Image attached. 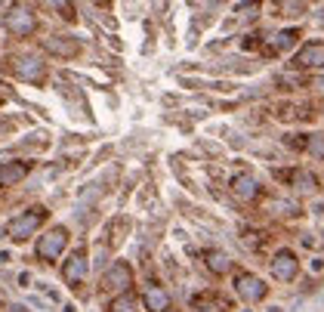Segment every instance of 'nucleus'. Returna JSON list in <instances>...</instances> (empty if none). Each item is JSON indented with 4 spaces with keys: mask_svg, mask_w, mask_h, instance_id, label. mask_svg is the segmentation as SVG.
I'll list each match as a JSON object with an SVG mask.
<instances>
[{
    "mask_svg": "<svg viewBox=\"0 0 324 312\" xmlns=\"http://www.w3.org/2000/svg\"><path fill=\"white\" fill-rule=\"evenodd\" d=\"M142 300H145L148 312H170V294L164 288H148Z\"/></svg>",
    "mask_w": 324,
    "mask_h": 312,
    "instance_id": "obj_13",
    "label": "nucleus"
},
{
    "mask_svg": "<svg viewBox=\"0 0 324 312\" xmlns=\"http://www.w3.org/2000/svg\"><path fill=\"white\" fill-rule=\"evenodd\" d=\"M272 112H275V117H278V121H293V117L300 115V108H296V105H290V102H278L275 108H272Z\"/></svg>",
    "mask_w": 324,
    "mask_h": 312,
    "instance_id": "obj_20",
    "label": "nucleus"
},
{
    "mask_svg": "<svg viewBox=\"0 0 324 312\" xmlns=\"http://www.w3.org/2000/svg\"><path fill=\"white\" fill-rule=\"evenodd\" d=\"M62 312H77V309H74V306H71V303H68V306H65V309H62Z\"/></svg>",
    "mask_w": 324,
    "mask_h": 312,
    "instance_id": "obj_25",
    "label": "nucleus"
},
{
    "mask_svg": "<svg viewBox=\"0 0 324 312\" xmlns=\"http://www.w3.org/2000/svg\"><path fill=\"white\" fill-rule=\"evenodd\" d=\"M284 146L296 148V151H306L309 148V136H306V133H290V136H284Z\"/></svg>",
    "mask_w": 324,
    "mask_h": 312,
    "instance_id": "obj_21",
    "label": "nucleus"
},
{
    "mask_svg": "<svg viewBox=\"0 0 324 312\" xmlns=\"http://www.w3.org/2000/svg\"><path fill=\"white\" fill-rule=\"evenodd\" d=\"M235 291H238V297L244 303H260V300H265V294H269L265 281L256 278L253 272H238L235 275Z\"/></svg>",
    "mask_w": 324,
    "mask_h": 312,
    "instance_id": "obj_3",
    "label": "nucleus"
},
{
    "mask_svg": "<svg viewBox=\"0 0 324 312\" xmlns=\"http://www.w3.org/2000/svg\"><path fill=\"white\" fill-rule=\"evenodd\" d=\"M130 284H133V269H130V263H123V260H121V263H114V266L102 275V291L127 294Z\"/></svg>",
    "mask_w": 324,
    "mask_h": 312,
    "instance_id": "obj_4",
    "label": "nucleus"
},
{
    "mask_svg": "<svg viewBox=\"0 0 324 312\" xmlns=\"http://www.w3.org/2000/svg\"><path fill=\"white\" fill-rule=\"evenodd\" d=\"M65 247H68V229H65V226H56V229H49L44 238H37V260L56 263Z\"/></svg>",
    "mask_w": 324,
    "mask_h": 312,
    "instance_id": "obj_2",
    "label": "nucleus"
},
{
    "mask_svg": "<svg viewBox=\"0 0 324 312\" xmlns=\"http://www.w3.org/2000/svg\"><path fill=\"white\" fill-rule=\"evenodd\" d=\"M312 272H324V260H321V257L312 260Z\"/></svg>",
    "mask_w": 324,
    "mask_h": 312,
    "instance_id": "obj_24",
    "label": "nucleus"
},
{
    "mask_svg": "<svg viewBox=\"0 0 324 312\" xmlns=\"http://www.w3.org/2000/svg\"><path fill=\"white\" fill-rule=\"evenodd\" d=\"M0 99H3V93H0Z\"/></svg>",
    "mask_w": 324,
    "mask_h": 312,
    "instance_id": "obj_28",
    "label": "nucleus"
},
{
    "mask_svg": "<svg viewBox=\"0 0 324 312\" xmlns=\"http://www.w3.org/2000/svg\"><path fill=\"white\" fill-rule=\"evenodd\" d=\"M46 49H53V53H59V56H74L77 53V44H74L71 37H49Z\"/></svg>",
    "mask_w": 324,
    "mask_h": 312,
    "instance_id": "obj_16",
    "label": "nucleus"
},
{
    "mask_svg": "<svg viewBox=\"0 0 324 312\" xmlns=\"http://www.w3.org/2000/svg\"><path fill=\"white\" fill-rule=\"evenodd\" d=\"M296 40H300V28H284L275 34V49H290Z\"/></svg>",
    "mask_w": 324,
    "mask_h": 312,
    "instance_id": "obj_18",
    "label": "nucleus"
},
{
    "mask_svg": "<svg viewBox=\"0 0 324 312\" xmlns=\"http://www.w3.org/2000/svg\"><path fill=\"white\" fill-rule=\"evenodd\" d=\"M290 185H293V189H300V192H306V195L318 192V180H315L309 170H293V173H290Z\"/></svg>",
    "mask_w": 324,
    "mask_h": 312,
    "instance_id": "obj_15",
    "label": "nucleus"
},
{
    "mask_svg": "<svg viewBox=\"0 0 324 312\" xmlns=\"http://www.w3.org/2000/svg\"><path fill=\"white\" fill-rule=\"evenodd\" d=\"M46 220V207H28L25 213H19V216H13L10 223H6V238L10 241H15V244H22V241H28L31 235H34L37 229H40V223Z\"/></svg>",
    "mask_w": 324,
    "mask_h": 312,
    "instance_id": "obj_1",
    "label": "nucleus"
},
{
    "mask_svg": "<svg viewBox=\"0 0 324 312\" xmlns=\"http://www.w3.org/2000/svg\"><path fill=\"white\" fill-rule=\"evenodd\" d=\"M296 272H300V260L290 247H281L275 257H272V275L278 278V281H293Z\"/></svg>",
    "mask_w": 324,
    "mask_h": 312,
    "instance_id": "obj_5",
    "label": "nucleus"
},
{
    "mask_svg": "<svg viewBox=\"0 0 324 312\" xmlns=\"http://www.w3.org/2000/svg\"><path fill=\"white\" fill-rule=\"evenodd\" d=\"M108 312H136V297L127 291V294H118L111 303H108Z\"/></svg>",
    "mask_w": 324,
    "mask_h": 312,
    "instance_id": "obj_17",
    "label": "nucleus"
},
{
    "mask_svg": "<svg viewBox=\"0 0 324 312\" xmlns=\"http://www.w3.org/2000/svg\"><path fill=\"white\" fill-rule=\"evenodd\" d=\"M13 74H19L22 81H40L44 78V62L31 56H15L13 59Z\"/></svg>",
    "mask_w": 324,
    "mask_h": 312,
    "instance_id": "obj_10",
    "label": "nucleus"
},
{
    "mask_svg": "<svg viewBox=\"0 0 324 312\" xmlns=\"http://www.w3.org/2000/svg\"><path fill=\"white\" fill-rule=\"evenodd\" d=\"M229 189H231V195H235L238 201H256L260 198V182L253 180L250 173H238V176H231L229 180Z\"/></svg>",
    "mask_w": 324,
    "mask_h": 312,
    "instance_id": "obj_7",
    "label": "nucleus"
},
{
    "mask_svg": "<svg viewBox=\"0 0 324 312\" xmlns=\"http://www.w3.org/2000/svg\"><path fill=\"white\" fill-rule=\"evenodd\" d=\"M241 49H260V37L256 34H244L241 37Z\"/></svg>",
    "mask_w": 324,
    "mask_h": 312,
    "instance_id": "obj_23",
    "label": "nucleus"
},
{
    "mask_svg": "<svg viewBox=\"0 0 324 312\" xmlns=\"http://www.w3.org/2000/svg\"><path fill=\"white\" fill-rule=\"evenodd\" d=\"M293 68H324V44L321 40H309L303 49L293 56Z\"/></svg>",
    "mask_w": 324,
    "mask_h": 312,
    "instance_id": "obj_6",
    "label": "nucleus"
},
{
    "mask_svg": "<svg viewBox=\"0 0 324 312\" xmlns=\"http://www.w3.org/2000/svg\"><path fill=\"white\" fill-rule=\"evenodd\" d=\"M192 312H231V303H226L216 294H198L192 300Z\"/></svg>",
    "mask_w": 324,
    "mask_h": 312,
    "instance_id": "obj_11",
    "label": "nucleus"
},
{
    "mask_svg": "<svg viewBox=\"0 0 324 312\" xmlns=\"http://www.w3.org/2000/svg\"><path fill=\"white\" fill-rule=\"evenodd\" d=\"M241 241H244V247H250V250H262V244H265V235H262V232H250V229H244V235H241Z\"/></svg>",
    "mask_w": 324,
    "mask_h": 312,
    "instance_id": "obj_19",
    "label": "nucleus"
},
{
    "mask_svg": "<svg viewBox=\"0 0 324 312\" xmlns=\"http://www.w3.org/2000/svg\"><path fill=\"white\" fill-rule=\"evenodd\" d=\"M306 151H312L315 158H324V136H309V148Z\"/></svg>",
    "mask_w": 324,
    "mask_h": 312,
    "instance_id": "obj_22",
    "label": "nucleus"
},
{
    "mask_svg": "<svg viewBox=\"0 0 324 312\" xmlns=\"http://www.w3.org/2000/svg\"><path fill=\"white\" fill-rule=\"evenodd\" d=\"M204 263H207V269H210V272H216V275H226L229 269H231V260L222 254V250H207V254H204Z\"/></svg>",
    "mask_w": 324,
    "mask_h": 312,
    "instance_id": "obj_14",
    "label": "nucleus"
},
{
    "mask_svg": "<svg viewBox=\"0 0 324 312\" xmlns=\"http://www.w3.org/2000/svg\"><path fill=\"white\" fill-rule=\"evenodd\" d=\"M28 173H31L28 161H3L0 164V189H10V185L22 182Z\"/></svg>",
    "mask_w": 324,
    "mask_h": 312,
    "instance_id": "obj_9",
    "label": "nucleus"
},
{
    "mask_svg": "<svg viewBox=\"0 0 324 312\" xmlns=\"http://www.w3.org/2000/svg\"><path fill=\"white\" fill-rule=\"evenodd\" d=\"M3 306H6V303H3V297H0V309H3Z\"/></svg>",
    "mask_w": 324,
    "mask_h": 312,
    "instance_id": "obj_27",
    "label": "nucleus"
},
{
    "mask_svg": "<svg viewBox=\"0 0 324 312\" xmlns=\"http://www.w3.org/2000/svg\"><path fill=\"white\" fill-rule=\"evenodd\" d=\"M6 28H10V34H15V37H28L31 31H34V16L13 13V16H6Z\"/></svg>",
    "mask_w": 324,
    "mask_h": 312,
    "instance_id": "obj_12",
    "label": "nucleus"
},
{
    "mask_svg": "<svg viewBox=\"0 0 324 312\" xmlns=\"http://www.w3.org/2000/svg\"><path fill=\"white\" fill-rule=\"evenodd\" d=\"M269 312H284V309H281V306H272V309H269Z\"/></svg>",
    "mask_w": 324,
    "mask_h": 312,
    "instance_id": "obj_26",
    "label": "nucleus"
},
{
    "mask_svg": "<svg viewBox=\"0 0 324 312\" xmlns=\"http://www.w3.org/2000/svg\"><path fill=\"white\" fill-rule=\"evenodd\" d=\"M87 269H90L87 254H84V250H74V254L68 257V263L62 266V278H65L68 284H74V288H80V281H84Z\"/></svg>",
    "mask_w": 324,
    "mask_h": 312,
    "instance_id": "obj_8",
    "label": "nucleus"
}]
</instances>
